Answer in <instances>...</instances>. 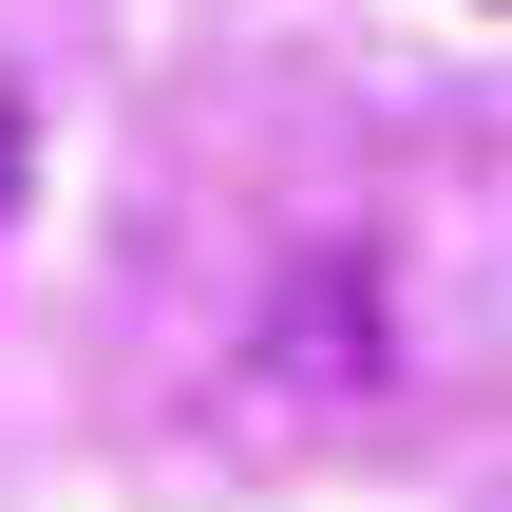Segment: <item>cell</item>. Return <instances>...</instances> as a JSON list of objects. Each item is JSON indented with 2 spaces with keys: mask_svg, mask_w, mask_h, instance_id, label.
I'll list each match as a JSON object with an SVG mask.
<instances>
[{
  "mask_svg": "<svg viewBox=\"0 0 512 512\" xmlns=\"http://www.w3.org/2000/svg\"><path fill=\"white\" fill-rule=\"evenodd\" d=\"M247 361H266L285 399H380V361H399V304H380V247H285V285H266Z\"/></svg>",
  "mask_w": 512,
  "mask_h": 512,
  "instance_id": "1",
  "label": "cell"
}]
</instances>
